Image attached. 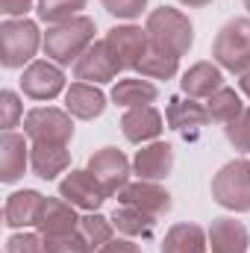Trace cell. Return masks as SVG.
Listing matches in <instances>:
<instances>
[{
    "instance_id": "6da1fadb",
    "label": "cell",
    "mask_w": 250,
    "mask_h": 253,
    "mask_svg": "<svg viewBox=\"0 0 250 253\" xmlns=\"http://www.w3.org/2000/svg\"><path fill=\"white\" fill-rule=\"evenodd\" d=\"M147 39H150V47L156 50H165L171 56H186L194 44V27L188 21V15H183L180 9L174 6H159L147 15Z\"/></svg>"
},
{
    "instance_id": "7a4b0ae2",
    "label": "cell",
    "mask_w": 250,
    "mask_h": 253,
    "mask_svg": "<svg viewBox=\"0 0 250 253\" xmlns=\"http://www.w3.org/2000/svg\"><path fill=\"white\" fill-rule=\"evenodd\" d=\"M91 42H94V21L85 15H77V18L62 21V24H50L42 47H44V56L50 62L71 65L88 50Z\"/></svg>"
},
{
    "instance_id": "3957f363",
    "label": "cell",
    "mask_w": 250,
    "mask_h": 253,
    "mask_svg": "<svg viewBox=\"0 0 250 253\" xmlns=\"http://www.w3.org/2000/svg\"><path fill=\"white\" fill-rule=\"evenodd\" d=\"M44 44V36L30 18H6L0 24V62L3 68H24Z\"/></svg>"
},
{
    "instance_id": "277c9868",
    "label": "cell",
    "mask_w": 250,
    "mask_h": 253,
    "mask_svg": "<svg viewBox=\"0 0 250 253\" xmlns=\"http://www.w3.org/2000/svg\"><path fill=\"white\" fill-rule=\"evenodd\" d=\"M215 62L233 74H245L250 68V18H230L215 42H212Z\"/></svg>"
},
{
    "instance_id": "5b68a950",
    "label": "cell",
    "mask_w": 250,
    "mask_h": 253,
    "mask_svg": "<svg viewBox=\"0 0 250 253\" xmlns=\"http://www.w3.org/2000/svg\"><path fill=\"white\" fill-rule=\"evenodd\" d=\"M212 200L230 212H250V162L233 159L212 177Z\"/></svg>"
},
{
    "instance_id": "8992f818",
    "label": "cell",
    "mask_w": 250,
    "mask_h": 253,
    "mask_svg": "<svg viewBox=\"0 0 250 253\" xmlns=\"http://www.w3.org/2000/svg\"><path fill=\"white\" fill-rule=\"evenodd\" d=\"M24 132L33 144H71L74 121L71 115L53 106H36L24 115Z\"/></svg>"
},
{
    "instance_id": "52a82bcc",
    "label": "cell",
    "mask_w": 250,
    "mask_h": 253,
    "mask_svg": "<svg viewBox=\"0 0 250 253\" xmlns=\"http://www.w3.org/2000/svg\"><path fill=\"white\" fill-rule=\"evenodd\" d=\"M85 171L103 186L106 197H115V194H121V189L129 183L132 165H129V159H126L118 147H100V150H94V153L88 156Z\"/></svg>"
},
{
    "instance_id": "ba28073f",
    "label": "cell",
    "mask_w": 250,
    "mask_h": 253,
    "mask_svg": "<svg viewBox=\"0 0 250 253\" xmlns=\"http://www.w3.org/2000/svg\"><path fill=\"white\" fill-rule=\"evenodd\" d=\"M21 91L33 100H53L59 97L65 88V74L62 65L50 62V59H36L24 68L21 74Z\"/></svg>"
},
{
    "instance_id": "9c48e42d",
    "label": "cell",
    "mask_w": 250,
    "mask_h": 253,
    "mask_svg": "<svg viewBox=\"0 0 250 253\" xmlns=\"http://www.w3.org/2000/svg\"><path fill=\"white\" fill-rule=\"evenodd\" d=\"M121 71H124V68L118 65L115 53L109 50L106 39L91 42V44H88V50L74 62V77H77L80 83H91V85L109 83V80H115Z\"/></svg>"
},
{
    "instance_id": "30bf717a",
    "label": "cell",
    "mask_w": 250,
    "mask_h": 253,
    "mask_svg": "<svg viewBox=\"0 0 250 253\" xmlns=\"http://www.w3.org/2000/svg\"><path fill=\"white\" fill-rule=\"evenodd\" d=\"M106 44L115 53L118 65L124 71H135V65L144 59V53L150 50V39L147 30L135 27V24H124V27H112L106 33Z\"/></svg>"
},
{
    "instance_id": "8fae6325",
    "label": "cell",
    "mask_w": 250,
    "mask_h": 253,
    "mask_svg": "<svg viewBox=\"0 0 250 253\" xmlns=\"http://www.w3.org/2000/svg\"><path fill=\"white\" fill-rule=\"evenodd\" d=\"M36 230H39L44 239H65V236H74V233L80 230L77 206H71L65 197H44V206H42V215H39Z\"/></svg>"
},
{
    "instance_id": "7c38bea8",
    "label": "cell",
    "mask_w": 250,
    "mask_h": 253,
    "mask_svg": "<svg viewBox=\"0 0 250 253\" xmlns=\"http://www.w3.org/2000/svg\"><path fill=\"white\" fill-rule=\"evenodd\" d=\"M118 203L124 206H135L153 218H162L171 212V194L162 189L159 183H150V180H135V183H126L121 194H118Z\"/></svg>"
},
{
    "instance_id": "4fadbf2b",
    "label": "cell",
    "mask_w": 250,
    "mask_h": 253,
    "mask_svg": "<svg viewBox=\"0 0 250 253\" xmlns=\"http://www.w3.org/2000/svg\"><path fill=\"white\" fill-rule=\"evenodd\" d=\"M59 197H65L71 206L85 209V212H97L106 200L103 186L88 174V171H71L59 183Z\"/></svg>"
},
{
    "instance_id": "5bb4252c",
    "label": "cell",
    "mask_w": 250,
    "mask_h": 253,
    "mask_svg": "<svg viewBox=\"0 0 250 253\" xmlns=\"http://www.w3.org/2000/svg\"><path fill=\"white\" fill-rule=\"evenodd\" d=\"M27 165H30V144L21 132L15 129H6L0 135V180L6 186L18 183L24 174H27Z\"/></svg>"
},
{
    "instance_id": "9a60e30c",
    "label": "cell",
    "mask_w": 250,
    "mask_h": 253,
    "mask_svg": "<svg viewBox=\"0 0 250 253\" xmlns=\"http://www.w3.org/2000/svg\"><path fill=\"white\" fill-rule=\"evenodd\" d=\"M174 168V147L168 141H150L144 144L135 159H132V171L138 180H150V183H159L171 174Z\"/></svg>"
},
{
    "instance_id": "2e32d148",
    "label": "cell",
    "mask_w": 250,
    "mask_h": 253,
    "mask_svg": "<svg viewBox=\"0 0 250 253\" xmlns=\"http://www.w3.org/2000/svg\"><path fill=\"white\" fill-rule=\"evenodd\" d=\"M121 129H124V138L132 144L156 141L165 129V118L159 115L156 106H132L121 118Z\"/></svg>"
},
{
    "instance_id": "e0dca14e",
    "label": "cell",
    "mask_w": 250,
    "mask_h": 253,
    "mask_svg": "<svg viewBox=\"0 0 250 253\" xmlns=\"http://www.w3.org/2000/svg\"><path fill=\"white\" fill-rule=\"evenodd\" d=\"M106 109V94L91 83H71L65 91V112L80 121H94Z\"/></svg>"
},
{
    "instance_id": "ac0fdd59",
    "label": "cell",
    "mask_w": 250,
    "mask_h": 253,
    "mask_svg": "<svg viewBox=\"0 0 250 253\" xmlns=\"http://www.w3.org/2000/svg\"><path fill=\"white\" fill-rule=\"evenodd\" d=\"M42 206H44V194H39L36 189H24V191L9 194V200H6V206H3L6 227H9V230L36 227V224H39V215H42Z\"/></svg>"
},
{
    "instance_id": "d6986e66",
    "label": "cell",
    "mask_w": 250,
    "mask_h": 253,
    "mask_svg": "<svg viewBox=\"0 0 250 253\" xmlns=\"http://www.w3.org/2000/svg\"><path fill=\"white\" fill-rule=\"evenodd\" d=\"M212 253H248L250 233L248 227L236 218H215L206 230Z\"/></svg>"
},
{
    "instance_id": "ffe728a7",
    "label": "cell",
    "mask_w": 250,
    "mask_h": 253,
    "mask_svg": "<svg viewBox=\"0 0 250 253\" xmlns=\"http://www.w3.org/2000/svg\"><path fill=\"white\" fill-rule=\"evenodd\" d=\"M183 85V94L186 97H194V100H209L218 88H224V74H221V65L215 62H194L183 74L180 80Z\"/></svg>"
},
{
    "instance_id": "44dd1931",
    "label": "cell",
    "mask_w": 250,
    "mask_h": 253,
    "mask_svg": "<svg viewBox=\"0 0 250 253\" xmlns=\"http://www.w3.org/2000/svg\"><path fill=\"white\" fill-rule=\"evenodd\" d=\"M71 165L68 144H33L30 147V168L42 180H56Z\"/></svg>"
},
{
    "instance_id": "7402d4cb",
    "label": "cell",
    "mask_w": 250,
    "mask_h": 253,
    "mask_svg": "<svg viewBox=\"0 0 250 253\" xmlns=\"http://www.w3.org/2000/svg\"><path fill=\"white\" fill-rule=\"evenodd\" d=\"M165 121L171 129L188 132V129H200V126L209 124V112L194 97H171L168 109H165Z\"/></svg>"
},
{
    "instance_id": "603a6c76",
    "label": "cell",
    "mask_w": 250,
    "mask_h": 253,
    "mask_svg": "<svg viewBox=\"0 0 250 253\" xmlns=\"http://www.w3.org/2000/svg\"><path fill=\"white\" fill-rule=\"evenodd\" d=\"M209 236L197 224H174L165 239H162V253H206Z\"/></svg>"
},
{
    "instance_id": "cb8c5ba5",
    "label": "cell",
    "mask_w": 250,
    "mask_h": 253,
    "mask_svg": "<svg viewBox=\"0 0 250 253\" xmlns=\"http://www.w3.org/2000/svg\"><path fill=\"white\" fill-rule=\"evenodd\" d=\"M159 97V88L147 80H118V85L112 88V103L115 106H150Z\"/></svg>"
},
{
    "instance_id": "d4e9b609",
    "label": "cell",
    "mask_w": 250,
    "mask_h": 253,
    "mask_svg": "<svg viewBox=\"0 0 250 253\" xmlns=\"http://www.w3.org/2000/svg\"><path fill=\"white\" fill-rule=\"evenodd\" d=\"M77 233L88 245V251L97 253L103 245H109L115 239V224H112V218H103L100 212H88V215L80 218V230Z\"/></svg>"
},
{
    "instance_id": "484cf974",
    "label": "cell",
    "mask_w": 250,
    "mask_h": 253,
    "mask_svg": "<svg viewBox=\"0 0 250 253\" xmlns=\"http://www.w3.org/2000/svg\"><path fill=\"white\" fill-rule=\"evenodd\" d=\"M206 112H209V121H218V124L227 126L245 112V103H242V97L236 94V88L224 85V88H218V91L206 100Z\"/></svg>"
},
{
    "instance_id": "4316f807",
    "label": "cell",
    "mask_w": 250,
    "mask_h": 253,
    "mask_svg": "<svg viewBox=\"0 0 250 253\" xmlns=\"http://www.w3.org/2000/svg\"><path fill=\"white\" fill-rule=\"evenodd\" d=\"M112 224H115L118 233H124L126 239H135V236H150L156 218L147 215V212H141V209H135V206H124L121 203L112 212Z\"/></svg>"
},
{
    "instance_id": "83f0119b",
    "label": "cell",
    "mask_w": 250,
    "mask_h": 253,
    "mask_svg": "<svg viewBox=\"0 0 250 253\" xmlns=\"http://www.w3.org/2000/svg\"><path fill=\"white\" fill-rule=\"evenodd\" d=\"M135 71H138L141 77H147V80H171V77H177V71H180V59L171 56V53H165V50L150 47V50L144 53V59L135 65Z\"/></svg>"
},
{
    "instance_id": "f1b7e54d",
    "label": "cell",
    "mask_w": 250,
    "mask_h": 253,
    "mask_svg": "<svg viewBox=\"0 0 250 253\" xmlns=\"http://www.w3.org/2000/svg\"><path fill=\"white\" fill-rule=\"evenodd\" d=\"M85 3L88 0H36V12H39V18L42 21H47V24H62V21H71V18H77L83 9H85Z\"/></svg>"
},
{
    "instance_id": "f546056e",
    "label": "cell",
    "mask_w": 250,
    "mask_h": 253,
    "mask_svg": "<svg viewBox=\"0 0 250 253\" xmlns=\"http://www.w3.org/2000/svg\"><path fill=\"white\" fill-rule=\"evenodd\" d=\"M24 118V106H21V97L12 91V88H3L0 91V126L3 132L18 126V121Z\"/></svg>"
},
{
    "instance_id": "4dcf8cb0",
    "label": "cell",
    "mask_w": 250,
    "mask_h": 253,
    "mask_svg": "<svg viewBox=\"0 0 250 253\" xmlns=\"http://www.w3.org/2000/svg\"><path fill=\"white\" fill-rule=\"evenodd\" d=\"M6 253H47L42 233H15L6 242Z\"/></svg>"
},
{
    "instance_id": "1f68e13d",
    "label": "cell",
    "mask_w": 250,
    "mask_h": 253,
    "mask_svg": "<svg viewBox=\"0 0 250 253\" xmlns=\"http://www.w3.org/2000/svg\"><path fill=\"white\" fill-rule=\"evenodd\" d=\"M224 132H227V141L236 150H250V109H245L233 124L224 126Z\"/></svg>"
},
{
    "instance_id": "d6a6232c",
    "label": "cell",
    "mask_w": 250,
    "mask_h": 253,
    "mask_svg": "<svg viewBox=\"0 0 250 253\" xmlns=\"http://www.w3.org/2000/svg\"><path fill=\"white\" fill-rule=\"evenodd\" d=\"M103 9L115 18H124V21H135L141 18V12L147 9V0H100Z\"/></svg>"
},
{
    "instance_id": "836d02e7",
    "label": "cell",
    "mask_w": 250,
    "mask_h": 253,
    "mask_svg": "<svg viewBox=\"0 0 250 253\" xmlns=\"http://www.w3.org/2000/svg\"><path fill=\"white\" fill-rule=\"evenodd\" d=\"M44 245H47V253H91L88 245L80 239V233L65 236V239H44Z\"/></svg>"
},
{
    "instance_id": "e575fe53",
    "label": "cell",
    "mask_w": 250,
    "mask_h": 253,
    "mask_svg": "<svg viewBox=\"0 0 250 253\" xmlns=\"http://www.w3.org/2000/svg\"><path fill=\"white\" fill-rule=\"evenodd\" d=\"M0 9L9 18H24L33 9V0H0Z\"/></svg>"
},
{
    "instance_id": "d590c367",
    "label": "cell",
    "mask_w": 250,
    "mask_h": 253,
    "mask_svg": "<svg viewBox=\"0 0 250 253\" xmlns=\"http://www.w3.org/2000/svg\"><path fill=\"white\" fill-rule=\"evenodd\" d=\"M97 253H141V248L132 239H112L109 245H103Z\"/></svg>"
},
{
    "instance_id": "8d00e7d4",
    "label": "cell",
    "mask_w": 250,
    "mask_h": 253,
    "mask_svg": "<svg viewBox=\"0 0 250 253\" xmlns=\"http://www.w3.org/2000/svg\"><path fill=\"white\" fill-rule=\"evenodd\" d=\"M239 88H242V91L250 97V68L245 71V74H239Z\"/></svg>"
},
{
    "instance_id": "74e56055",
    "label": "cell",
    "mask_w": 250,
    "mask_h": 253,
    "mask_svg": "<svg viewBox=\"0 0 250 253\" xmlns=\"http://www.w3.org/2000/svg\"><path fill=\"white\" fill-rule=\"evenodd\" d=\"M183 6H188V9H203V6H209L212 0H180Z\"/></svg>"
},
{
    "instance_id": "f35d334b",
    "label": "cell",
    "mask_w": 250,
    "mask_h": 253,
    "mask_svg": "<svg viewBox=\"0 0 250 253\" xmlns=\"http://www.w3.org/2000/svg\"><path fill=\"white\" fill-rule=\"evenodd\" d=\"M245 9H248V12H250V0H245Z\"/></svg>"
}]
</instances>
